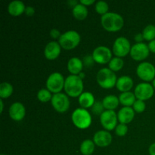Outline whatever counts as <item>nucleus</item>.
Returning a JSON list of instances; mask_svg holds the SVG:
<instances>
[{"label": "nucleus", "instance_id": "1", "mask_svg": "<svg viewBox=\"0 0 155 155\" xmlns=\"http://www.w3.org/2000/svg\"><path fill=\"white\" fill-rule=\"evenodd\" d=\"M103 28L108 32H117L124 27V21L122 16L114 12H108L101 18Z\"/></svg>", "mask_w": 155, "mask_h": 155}, {"label": "nucleus", "instance_id": "2", "mask_svg": "<svg viewBox=\"0 0 155 155\" xmlns=\"http://www.w3.org/2000/svg\"><path fill=\"white\" fill-rule=\"evenodd\" d=\"M64 90L67 95L73 98L80 97L83 91V80L78 75H71L65 80Z\"/></svg>", "mask_w": 155, "mask_h": 155}, {"label": "nucleus", "instance_id": "3", "mask_svg": "<svg viewBox=\"0 0 155 155\" xmlns=\"http://www.w3.org/2000/svg\"><path fill=\"white\" fill-rule=\"evenodd\" d=\"M97 82L101 88L105 89H112L116 86L117 76L109 68H102L97 74Z\"/></svg>", "mask_w": 155, "mask_h": 155}, {"label": "nucleus", "instance_id": "4", "mask_svg": "<svg viewBox=\"0 0 155 155\" xmlns=\"http://www.w3.org/2000/svg\"><path fill=\"white\" fill-rule=\"evenodd\" d=\"M73 124L80 130H85L90 127L92 124V117L89 111L84 108H77L73 112L72 117Z\"/></svg>", "mask_w": 155, "mask_h": 155}, {"label": "nucleus", "instance_id": "5", "mask_svg": "<svg viewBox=\"0 0 155 155\" xmlns=\"http://www.w3.org/2000/svg\"><path fill=\"white\" fill-rule=\"evenodd\" d=\"M80 42V36L75 30H69L61 34L58 39L61 47L65 50H72L75 48Z\"/></svg>", "mask_w": 155, "mask_h": 155}, {"label": "nucleus", "instance_id": "6", "mask_svg": "<svg viewBox=\"0 0 155 155\" xmlns=\"http://www.w3.org/2000/svg\"><path fill=\"white\" fill-rule=\"evenodd\" d=\"M65 80L60 73H53L48 77L46 81V87L48 91L54 94L60 93L63 88H64Z\"/></svg>", "mask_w": 155, "mask_h": 155}, {"label": "nucleus", "instance_id": "7", "mask_svg": "<svg viewBox=\"0 0 155 155\" xmlns=\"http://www.w3.org/2000/svg\"><path fill=\"white\" fill-rule=\"evenodd\" d=\"M136 74L141 80L145 82L151 81L155 79V68L149 62H142L137 67Z\"/></svg>", "mask_w": 155, "mask_h": 155}, {"label": "nucleus", "instance_id": "8", "mask_svg": "<svg viewBox=\"0 0 155 155\" xmlns=\"http://www.w3.org/2000/svg\"><path fill=\"white\" fill-rule=\"evenodd\" d=\"M130 42L127 38L119 37L115 40L113 45V52L117 57L123 58L130 53L131 50Z\"/></svg>", "mask_w": 155, "mask_h": 155}, {"label": "nucleus", "instance_id": "9", "mask_svg": "<svg viewBox=\"0 0 155 155\" xmlns=\"http://www.w3.org/2000/svg\"><path fill=\"white\" fill-rule=\"evenodd\" d=\"M51 105L56 111L59 113H64L70 107V100L65 94H54L51 100Z\"/></svg>", "mask_w": 155, "mask_h": 155}, {"label": "nucleus", "instance_id": "10", "mask_svg": "<svg viewBox=\"0 0 155 155\" xmlns=\"http://www.w3.org/2000/svg\"><path fill=\"white\" fill-rule=\"evenodd\" d=\"M117 115L114 110H105L100 115V121L102 127L106 130L111 131L117 124Z\"/></svg>", "mask_w": 155, "mask_h": 155}, {"label": "nucleus", "instance_id": "11", "mask_svg": "<svg viewBox=\"0 0 155 155\" xmlns=\"http://www.w3.org/2000/svg\"><path fill=\"white\" fill-rule=\"evenodd\" d=\"M111 51L106 46H98L93 51L92 58L94 61L100 64H105L111 60Z\"/></svg>", "mask_w": 155, "mask_h": 155}, {"label": "nucleus", "instance_id": "12", "mask_svg": "<svg viewBox=\"0 0 155 155\" xmlns=\"http://www.w3.org/2000/svg\"><path fill=\"white\" fill-rule=\"evenodd\" d=\"M154 87L148 83H139L135 89L134 94L138 100L146 101L150 99L154 95Z\"/></svg>", "mask_w": 155, "mask_h": 155}, {"label": "nucleus", "instance_id": "13", "mask_svg": "<svg viewBox=\"0 0 155 155\" xmlns=\"http://www.w3.org/2000/svg\"><path fill=\"white\" fill-rule=\"evenodd\" d=\"M150 53L148 45L145 43L141 42V43L135 44L132 46L130 50V56L135 61H143L148 57Z\"/></svg>", "mask_w": 155, "mask_h": 155}, {"label": "nucleus", "instance_id": "14", "mask_svg": "<svg viewBox=\"0 0 155 155\" xmlns=\"http://www.w3.org/2000/svg\"><path fill=\"white\" fill-rule=\"evenodd\" d=\"M93 142L97 146L101 147V148L107 147L111 143L112 136L110 133H109V132L100 130L94 135Z\"/></svg>", "mask_w": 155, "mask_h": 155}, {"label": "nucleus", "instance_id": "15", "mask_svg": "<svg viewBox=\"0 0 155 155\" xmlns=\"http://www.w3.org/2000/svg\"><path fill=\"white\" fill-rule=\"evenodd\" d=\"M25 107L21 102L13 103L9 108V116L15 121L22 120L25 117Z\"/></svg>", "mask_w": 155, "mask_h": 155}, {"label": "nucleus", "instance_id": "16", "mask_svg": "<svg viewBox=\"0 0 155 155\" xmlns=\"http://www.w3.org/2000/svg\"><path fill=\"white\" fill-rule=\"evenodd\" d=\"M44 54L48 60L52 61L56 59L61 54L60 44L55 41L48 42L45 48Z\"/></svg>", "mask_w": 155, "mask_h": 155}, {"label": "nucleus", "instance_id": "17", "mask_svg": "<svg viewBox=\"0 0 155 155\" xmlns=\"http://www.w3.org/2000/svg\"><path fill=\"white\" fill-rule=\"evenodd\" d=\"M135 117L133 108L130 107H124L119 110L117 114L118 120L122 124H128L132 122Z\"/></svg>", "mask_w": 155, "mask_h": 155}, {"label": "nucleus", "instance_id": "18", "mask_svg": "<svg viewBox=\"0 0 155 155\" xmlns=\"http://www.w3.org/2000/svg\"><path fill=\"white\" fill-rule=\"evenodd\" d=\"M117 89L122 92H129L133 86V80L129 76H123L117 80L116 83Z\"/></svg>", "mask_w": 155, "mask_h": 155}, {"label": "nucleus", "instance_id": "19", "mask_svg": "<svg viewBox=\"0 0 155 155\" xmlns=\"http://www.w3.org/2000/svg\"><path fill=\"white\" fill-rule=\"evenodd\" d=\"M25 9L26 7L24 2L21 1H18V0H15V1L10 2L8 7V13L15 17L22 15L24 12H25Z\"/></svg>", "mask_w": 155, "mask_h": 155}, {"label": "nucleus", "instance_id": "20", "mask_svg": "<svg viewBox=\"0 0 155 155\" xmlns=\"http://www.w3.org/2000/svg\"><path fill=\"white\" fill-rule=\"evenodd\" d=\"M83 68V64L78 58H72L68 61V69L71 75H79Z\"/></svg>", "mask_w": 155, "mask_h": 155}, {"label": "nucleus", "instance_id": "21", "mask_svg": "<svg viewBox=\"0 0 155 155\" xmlns=\"http://www.w3.org/2000/svg\"><path fill=\"white\" fill-rule=\"evenodd\" d=\"M79 103H80L82 108L86 109L92 107L93 104H95L94 95L89 92H83L81 95L79 97Z\"/></svg>", "mask_w": 155, "mask_h": 155}, {"label": "nucleus", "instance_id": "22", "mask_svg": "<svg viewBox=\"0 0 155 155\" xmlns=\"http://www.w3.org/2000/svg\"><path fill=\"white\" fill-rule=\"evenodd\" d=\"M119 98L113 95H107L104 97L102 101L104 108L107 109V110H114L119 105Z\"/></svg>", "mask_w": 155, "mask_h": 155}, {"label": "nucleus", "instance_id": "23", "mask_svg": "<svg viewBox=\"0 0 155 155\" xmlns=\"http://www.w3.org/2000/svg\"><path fill=\"white\" fill-rule=\"evenodd\" d=\"M119 101L121 104L125 107H130L133 105L136 100V95L131 92H122L119 96Z\"/></svg>", "mask_w": 155, "mask_h": 155}, {"label": "nucleus", "instance_id": "24", "mask_svg": "<svg viewBox=\"0 0 155 155\" xmlns=\"http://www.w3.org/2000/svg\"><path fill=\"white\" fill-rule=\"evenodd\" d=\"M73 15L74 18L79 21H83L88 15V9L85 5L82 4H77L73 8Z\"/></svg>", "mask_w": 155, "mask_h": 155}, {"label": "nucleus", "instance_id": "25", "mask_svg": "<svg viewBox=\"0 0 155 155\" xmlns=\"http://www.w3.org/2000/svg\"><path fill=\"white\" fill-rule=\"evenodd\" d=\"M95 145L90 139L84 140L80 145V151L83 155H91L95 151Z\"/></svg>", "mask_w": 155, "mask_h": 155}, {"label": "nucleus", "instance_id": "26", "mask_svg": "<svg viewBox=\"0 0 155 155\" xmlns=\"http://www.w3.org/2000/svg\"><path fill=\"white\" fill-rule=\"evenodd\" d=\"M13 93V86L11 83H1L0 85V97L1 99L8 98Z\"/></svg>", "mask_w": 155, "mask_h": 155}, {"label": "nucleus", "instance_id": "27", "mask_svg": "<svg viewBox=\"0 0 155 155\" xmlns=\"http://www.w3.org/2000/svg\"><path fill=\"white\" fill-rule=\"evenodd\" d=\"M124 64V62L121 58H114L109 62V69L111 70L114 72L120 71L123 68Z\"/></svg>", "mask_w": 155, "mask_h": 155}, {"label": "nucleus", "instance_id": "28", "mask_svg": "<svg viewBox=\"0 0 155 155\" xmlns=\"http://www.w3.org/2000/svg\"><path fill=\"white\" fill-rule=\"evenodd\" d=\"M142 35L145 40L152 41L155 39V26L153 24H149L143 30Z\"/></svg>", "mask_w": 155, "mask_h": 155}, {"label": "nucleus", "instance_id": "29", "mask_svg": "<svg viewBox=\"0 0 155 155\" xmlns=\"http://www.w3.org/2000/svg\"><path fill=\"white\" fill-rule=\"evenodd\" d=\"M37 98L39 99V101H40L41 102L45 103L48 102V101L51 100L52 96H51V94L50 91H48V89H42L38 92L37 93Z\"/></svg>", "mask_w": 155, "mask_h": 155}, {"label": "nucleus", "instance_id": "30", "mask_svg": "<svg viewBox=\"0 0 155 155\" xmlns=\"http://www.w3.org/2000/svg\"><path fill=\"white\" fill-rule=\"evenodd\" d=\"M108 10L109 6L106 2L99 1L95 4V11H96L97 13L101 15L102 16L108 13Z\"/></svg>", "mask_w": 155, "mask_h": 155}, {"label": "nucleus", "instance_id": "31", "mask_svg": "<svg viewBox=\"0 0 155 155\" xmlns=\"http://www.w3.org/2000/svg\"><path fill=\"white\" fill-rule=\"evenodd\" d=\"M145 107H146L145 103L142 100H136L135 101L134 104H133V110H134V111L137 112V113L144 112L145 110Z\"/></svg>", "mask_w": 155, "mask_h": 155}, {"label": "nucleus", "instance_id": "32", "mask_svg": "<svg viewBox=\"0 0 155 155\" xmlns=\"http://www.w3.org/2000/svg\"><path fill=\"white\" fill-rule=\"evenodd\" d=\"M128 132V127L126 124H119L115 129V133L118 136H124Z\"/></svg>", "mask_w": 155, "mask_h": 155}, {"label": "nucleus", "instance_id": "33", "mask_svg": "<svg viewBox=\"0 0 155 155\" xmlns=\"http://www.w3.org/2000/svg\"><path fill=\"white\" fill-rule=\"evenodd\" d=\"M92 110L95 114H100L103 113V108H104V106H103L102 102L101 101H96L95 102V104H93V106L92 107Z\"/></svg>", "mask_w": 155, "mask_h": 155}, {"label": "nucleus", "instance_id": "34", "mask_svg": "<svg viewBox=\"0 0 155 155\" xmlns=\"http://www.w3.org/2000/svg\"><path fill=\"white\" fill-rule=\"evenodd\" d=\"M50 36H51V37L52 38V39H58L61 37V34L60 31H59L58 30H57V29H52V30L50 31Z\"/></svg>", "mask_w": 155, "mask_h": 155}, {"label": "nucleus", "instance_id": "35", "mask_svg": "<svg viewBox=\"0 0 155 155\" xmlns=\"http://www.w3.org/2000/svg\"><path fill=\"white\" fill-rule=\"evenodd\" d=\"M35 13V9L34 8H33L32 6H28V7H26L25 9V14L27 16H33Z\"/></svg>", "mask_w": 155, "mask_h": 155}, {"label": "nucleus", "instance_id": "36", "mask_svg": "<svg viewBox=\"0 0 155 155\" xmlns=\"http://www.w3.org/2000/svg\"><path fill=\"white\" fill-rule=\"evenodd\" d=\"M144 39H144L142 33H138L135 36V40H136V42H137V43H141Z\"/></svg>", "mask_w": 155, "mask_h": 155}, {"label": "nucleus", "instance_id": "37", "mask_svg": "<svg viewBox=\"0 0 155 155\" xmlns=\"http://www.w3.org/2000/svg\"><path fill=\"white\" fill-rule=\"evenodd\" d=\"M95 2V0H81V1H80V4L83 5L85 6L91 5L94 4Z\"/></svg>", "mask_w": 155, "mask_h": 155}, {"label": "nucleus", "instance_id": "38", "mask_svg": "<svg viewBox=\"0 0 155 155\" xmlns=\"http://www.w3.org/2000/svg\"><path fill=\"white\" fill-rule=\"evenodd\" d=\"M148 48H149L150 51L155 53V39L149 42V44H148Z\"/></svg>", "mask_w": 155, "mask_h": 155}, {"label": "nucleus", "instance_id": "39", "mask_svg": "<svg viewBox=\"0 0 155 155\" xmlns=\"http://www.w3.org/2000/svg\"><path fill=\"white\" fill-rule=\"evenodd\" d=\"M148 151H149L150 155H155V143L151 144V145H150Z\"/></svg>", "mask_w": 155, "mask_h": 155}, {"label": "nucleus", "instance_id": "40", "mask_svg": "<svg viewBox=\"0 0 155 155\" xmlns=\"http://www.w3.org/2000/svg\"><path fill=\"white\" fill-rule=\"evenodd\" d=\"M0 105H1V109H0V112H1V113H2L3 108H4V104H3L2 99L0 100Z\"/></svg>", "mask_w": 155, "mask_h": 155}, {"label": "nucleus", "instance_id": "41", "mask_svg": "<svg viewBox=\"0 0 155 155\" xmlns=\"http://www.w3.org/2000/svg\"><path fill=\"white\" fill-rule=\"evenodd\" d=\"M79 77H80V78H81L82 79V80H83V78H84V77H85V74H83V73H80V74H79Z\"/></svg>", "mask_w": 155, "mask_h": 155}, {"label": "nucleus", "instance_id": "42", "mask_svg": "<svg viewBox=\"0 0 155 155\" xmlns=\"http://www.w3.org/2000/svg\"><path fill=\"white\" fill-rule=\"evenodd\" d=\"M152 86H153V87L155 89V79L154 80H153V83H152Z\"/></svg>", "mask_w": 155, "mask_h": 155}, {"label": "nucleus", "instance_id": "43", "mask_svg": "<svg viewBox=\"0 0 155 155\" xmlns=\"http://www.w3.org/2000/svg\"><path fill=\"white\" fill-rule=\"evenodd\" d=\"M1 155H5V154H1Z\"/></svg>", "mask_w": 155, "mask_h": 155}]
</instances>
